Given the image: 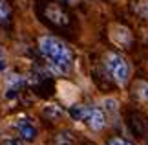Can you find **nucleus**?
Wrapping results in <instances>:
<instances>
[{"label":"nucleus","instance_id":"nucleus-5","mask_svg":"<svg viewBox=\"0 0 148 145\" xmlns=\"http://www.w3.org/2000/svg\"><path fill=\"white\" fill-rule=\"evenodd\" d=\"M112 39L121 46H130L132 44V33L124 26H113L112 28Z\"/></svg>","mask_w":148,"mask_h":145},{"label":"nucleus","instance_id":"nucleus-11","mask_svg":"<svg viewBox=\"0 0 148 145\" xmlns=\"http://www.w3.org/2000/svg\"><path fill=\"white\" fill-rule=\"evenodd\" d=\"M104 105H108L106 108L110 110V112H113V110H117V101H113V99H106V101H104Z\"/></svg>","mask_w":148,"mask_h":145},{"label":"nucleus","instance_id":"nucleus-8","mask_svg":"<svg viewBox=\"0 0 148 145\" xmlns=\"http://www.w3.org/2000/svg\"><path fill=\"white\" fill-rule=\"evenodd\" d=\"M134 9L137 11L139 17L143 19H148V0H139L137 4H134Z\"/></svg>","mask_w":148,"mask_h":145},{"label":"nucleus","instance_id":"nucleus-12","mask_svg":"<svg viewBox=\"0 0 148 145\" xmlns=\"http://www.w3.org/2000/svg\"><path fill=\"white\" fill-rule=\"evenodd\" d=\"M5 68V59H4V51H2V48H0V72H2Z\"/></svg>","mask_w":148,"mask_h":145},{"label":"nucleus","instance_id":"nucleus-6","mask_svg":"<svg viewBox=\"0 0 148 145\" xmlns=\"http://www.w3.org/2000/svg\"><path fill=\"white\" fill-rule=\"evenodd\" d=\"M16 130H18V136L20 138H24V140H35V136H37V130H35V127H33L31 123H27V121H18L16 123Z\"/></svg>","mask_w":148,"mask_h":145},{"label":"nucleus","instance_id":"nucleus-3","mask_svg":"<svg viewBox=\"0 0 148 145\" xmlns=\"http://www.w3.org/2000/svg\"><path fill=\"white\" fill-rule=\"evenodd\" d=\"M104 66H106V72L110 74V77L115 81L117 85H126V81L130 77V65L126 62L123 55L119 53H106L104 57Z\"/></svg>","mask_w":148,"mask_h":145},{"label":"nucleus","instance_id":"nucleus-4","mask_svg":"<svg viewBox=\"0 0 148 145\" xmlns=\"http://www.w3.org/2000/svg\"><path fill=\"white\" fill-rule=\"evenodd\" d=\"M44 13H46V17L51 22H55L57 26H66L68 24V15L60 9L59 4H49Z\"/></svg>","mask_w":148,"mask_h":145},{"label":"nucleus","instance_id":"nucleus-10","mask_svg":"<svg viewBox=\"0 0 148 145\" xmlns=\"http://www.w3.org/2000/svg\"><path fill=\"white\" fill-rule=\"evenodd\" d=\"M108 145H132V143L124 142L121 138H112V140H108Z\"/></svg>","mask_w":148,"mask_h":145},{"label":"nucleus","instance_id":"nucleus-9","mask_svg":"<svg viewBox=\"0 0 148 145\" xmlns=\"http://www.w3.org/2000/svg\"><path fill=\"white\" fill-rule=\"evenodd\" d=\"M137 96L141 97V99H148V83H137Z\"/></svg>","mask_w":148,"mask_h":145},{"label":"nucleus","instance_id":"nucleus-1","mask_svg":"<svg viewBox=\"0 0 148 145\" xmlns=\"http://www.w3.org/2000/svg\"><path fill=\"white\" fill-rule=\"evenodd\" d=\"M38 50L48 59L49 65L60 74L68 72L73 65V55H71L70 48L62 40L55 39V37H49V35L40 37V40H38Z\"/></svg>","mask_w":148,"mask_h":145},{"label":"nucleus","instance_id":"nucleus-13","mask_svg":"<svg viewBox=\"0 0 148 145\" xmlns=\"http://www.w3.org/2000/svg\"><path fill=\"white\" fill-rule=\"evenodd\" d=\"M2 145H20V143H18V142H15V140H5Z\"/></svg>","mask_w":148,"mask_h":145},{"label":"nucleus","instance_id":"nucleus-7","mask_svg":"<svg viewBox=\"0 0 148 145\" xmlns=\"http://www.w3.org/2000/svg\"><path fill=\"white\" fill-rule=\"evenodd\" d=\"M11 17V9L5 0H0V24H5Z\"/></svg>","mask_w":148,"mask_h":145},{"label":"nucleus","instance_id":"nucleus-14","mask_svg":"<svg viewBox=\"0 0 148 145\" xmlns=\"http://www.w3.org/2000/svg\"><path fill=\"white\" fill-rule=\"evenodd\" d=\"M64 2H68V4H77L79 0H64Z\"/></svg>","mask_w":148,"mask_h":145},{"label":"nucleus","instance_id":"nucleus-2","mask_svg":"<svg viewBox=\"0 0 148 145\" xmlns=\"http://www.w3.org/2000/svg\"><path fill=\"white\" fill-rule=\"evenodd\" d=\"M71 116L79 121H86L93 130H102L106 127V116L101 108L90 105H77L71 108Z\"/></svg>","mask_w":148,"mask_h":145}]
</instances>
